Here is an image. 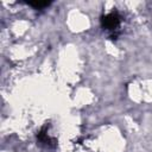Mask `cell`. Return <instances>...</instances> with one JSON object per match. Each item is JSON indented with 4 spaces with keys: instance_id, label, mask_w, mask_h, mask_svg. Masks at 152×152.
Masks as SVG:
<instances>
[{
    "instance_id": "2",
    "label": "cell",
    "mask_w": 152,
    "mask_h": 152,
    "mask_svg": "<svg viewBox=\"0 0 152 152\" xmlns=\"http://www.w3.org/2000/svg\"><path fill=\"white\" fill-rule=\"evenodd\" d=\"M31 6H33L34 8H43L50 5V2H30Z\"/></svg>"
},
{
    "instance_id": "1",
    "label": "cell",
    "mask_w": 152,
    "mask_h": 152,
    "mask_svg": "<svg viewBox=\"0 0 152 152\" xmlns=\"http://www.w3.org/2000/svg\"><path fill=\"white\" fill-rule=\"evenodd\" d=\"M102 25L104 28L109 30V31H114L118 28V26L120 25V18L116 13L112 12L109 14H107L106 17H103L102 19Z\"/></svg>"
}]
</instances>
